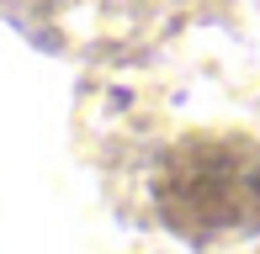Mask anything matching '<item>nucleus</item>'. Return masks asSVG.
<instances>
[{
  "label": "nucleus",
  "instance_id": "obj_1",
  "mask_svg": "<svg viewBox=\"0 0 260 254\" xmlns=\"http://www.w3.org/2000/svg\"><path fill=\"white\" fill-rule=\"evenodd\" d=\"M154 212L186 244L260 228V148L244 138H186L154 170Z\"/></svg>",
  "mask_w": 260,
  "mask_h": 254
}]
</instances>
